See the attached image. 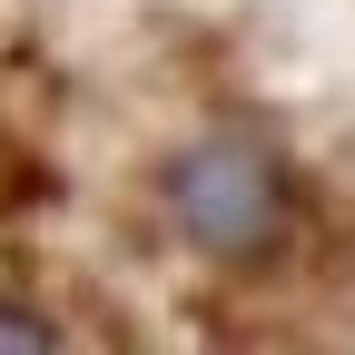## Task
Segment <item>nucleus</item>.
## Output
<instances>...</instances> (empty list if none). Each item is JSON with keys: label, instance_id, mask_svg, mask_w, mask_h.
<instances>
[{"label": "nucleus", "instance_id": "1", "mask_svg": "<svg viewBox=\"0 0 355 355\" xmlns=\"http://www.w3.org/2000/svg\"><path fill=\"white\" fill-rule=\"evenodd\" d=\"M158 207L178 247H198L207 266H266L286 247L296 227V188L277 148H257L247 128H207V139H188L168 168H158Z\"/></svg>", "mask_w": 355, "mask_h": 355}, {"label": "nucleus", "instance_id": "2", "mask_svg": "<svg viewBox=\"0 0 355 355\" xmlns=\"http://www.w3.org/2000/svg\"><path fill=\"white\" fill-rule=\"evenodd\" d=\"M0 345H60V326L40 306H0Z\"/></svg>", "mask_w": 355, "mask_h": 355}]
</instances>
